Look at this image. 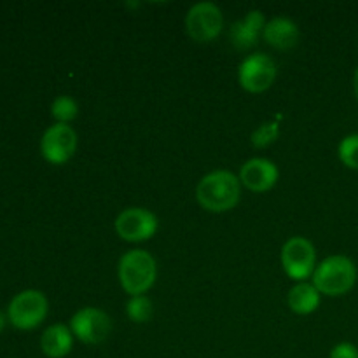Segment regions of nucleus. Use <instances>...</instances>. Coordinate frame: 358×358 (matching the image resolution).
I'll return each instance as SVG.
<instances>
[{
    "label": "nucleus",
    "instance_id": "nucleus-1",
    "mask_svg": "<svg viewBox=\"0 0 358 358\" xmlns=\"http://www.w3.org/2000/svg\"><path fill=\"white\" fill-rule=\"evenodd\" d=\"M240 177L227 170H215L206 173L196 187V199L205 210L212 213H224L240 203Z\"/></svg>",
    "mask_w": 358,
    "mask_h": 358
},
{
    "label": "nucleus",
    "instance_id": "nucleus-2",
    "mask_svg": "<svg viewBox=\"0 0 358 358\" xmlns=\"http://www.w3.org/2000/svg\"><path fill=\"white\" fill-rule=\"evenodd\" d=\"M117 276L126 294L131 297L143 296L156 283V259L147 250H140V248L126 252L119 261Z\"/></svg>",
    "mask_w": 358,
    "mask_h": 358
},
{
    "label": "nucleus",
    "instance_id": "nucleus-3",
    "mask_svg": "<svg viewBox=\"0 0 358 358\" xmlns=\"http://www.w3.org/2000/svg\"><path fill=\"white\" fill-rule=\"evenodd\" d=\"M313 285L324 296H346L357 283V266L346 255H331L324 259L313 273Z\"/></svg>",
    "mask_w": 358,
    "mask_h": 358
},
{
    "label": "nucleus",
    "instance_id": "nucleus-4",
    "mask_svg": "<svg viewBox=\"0 0 358 358\" xmlns=\"http://www.w3.org/2000/svg\"><path fill=\"white\" fill-rule=\"evenodd\" d=\"M49 304L41 290L28 289L16 294L7 308V318L21 331H31L38 327L48 317Z\"/></svg>",
    "mask_w": 358,
    "mask_h": 358
},
{
    "label": "nucleus",
    "instance_id": "nucleus-5",
    "mask_svg": "<svg viewBox=\"0 0 358 358\" xmlns=\"http://www.w3.org/2000/svg\"><path fill=\"white\" fill-rule=\"evenodd\" d=\"M282 266L290 280L306 282L317 269V252L313 243L303 236H294L282 248Z\"/></svg>",
    "mask_w": 358,
    "mask_h": 358
},
{
    "label": "nucleus",
    "instance_id": "nucleus-6",
    "mask_svg": "<svg viewBox=\"0 0 358 358\" xmlns=\"http://www.w3.org/2000/svg\"><path fill=\"white\" fill-rule=\"evenodd\" d=\"M276 76H278V66L275 59L264 52H254L247 56L238 66V80L241 87L254 94L268 91L276 80Z\"/></svg>",
    "mask_w": 358,
    "mask_h": 358
},
{
    "label": "nucleus",
    "instance_id": "nucleus-7",
    "mask_svg": "<svg viewBox=\"0 0 358 358\" xmlns=\"http://www.w3.org/2000/svg\"><path fill=\"white\" fill-rule=\"evenodd\" d=\"M224 27L222 10L213 2H198L187 10L185 30L198 44L215 41Z\"/></svg>",
    "mask_w": 358,
    "mask_h": 358
},
{
    "label": "nucleus",
    "instance_id": "nucleus-8",
    "mask_svg": "<svg viewBox=\"0 0 358 358\" xmlns=\"http://www.w3.org/2000/svg\"><path fill=\"white\" fill-rule=\"evenodd\" d=\"M115 233L119 238L129 243H142L150 240L157 233V217L150 210L142 206H131V208L122 210L114 222Z\"/></svg>",
    "mask_w": 358,
    "mask_h": 358
},
{
    "label": "nucleus",
    "instance_id": "nucleus-9",
    "mask_svg": "<svg viewBox=\"0 0 358 358\" xmlns=\"http://www.w3.org/2000/svg\"><path fill=\"white\" fill-rule=\"evenodd\" d=\"M70 331L73 338L84 345H100L110 336L112 318L98 308H83L70 318Z\"/></svg>",
    "mask_w": 358,
    "mask_h": 358
},
{
    "label": "nucleus",
    "instance_id": "nucleus-10",
    "mask_svg": "<svg viewBox=\"0 0 358 358\" xmlns=\"http://www.w3.org/2000/svg\"><path fill=\"white\" fill-rule=\"evenodd\" d=\"M77 150V133L69 124L49 126L41 140V154L48 163L65 164Z\"/></svg>",
    "mask_w": 358,
    "mask_h": 358
},
{
    "label": "nucleus",
    "instance_id": "nucleus-11",
    "mask_svg": "<svg viewBox=\"0 0 358 358\" xmlns=\"http://www.w3.org/2000/svg\"><path fill=\"white\" fill-rule=\"evenodd\" d=\"M280 178L278 166L264 157L248 159L240 170V182L252 192L271 191Z\"/></svg>",
    "mask_w": 358,
    "mask_h": 358
},
{
    "label": "nucleus",
    "instance_id": "nucleus-12",
    "mask_svg": "<svg viewBox=\"0 0 358 358\" xmlns=\"http://www.w3.org/2000/svg\"><path fill=\"white\" fill-rule=\"evenodd\" d=\"M266 17L264 14L259 9H252L245 14L243 20L233 23L229 30L231 44H233L234 49L238 51H247V49L254 48L255 44L261 38L262 31H264L266 27Z\"/></svg>",
    "mask_w": 358,
    "mask_h": 358
},
{
    "label": "nucleus",
    "instance_id": "nucleus-13",
    "mask_svg": "<svg viewBox=\"0 0 358 358\" xmlns=\"http://www.w3.org/2000/svg\"><path fill=\"white\" fill-rule=\"evenodd\" d=\"M299 27L294 23L289 17H273L266 23L262 37H264L266 44L271 48L280 49V51H289V49L296 48L299 42Z\"/></svg>",
    "mask_w": 358,
    "mask_h": 358
},
{
    "label": "nucleus",
    "instance_id": "nucleus-14",
    "mask_svg": "<svg viewBox=\"0 0 358 358\" xmlns=\"http://www.w3.org/2000/svg\"><path fill=\"white\" fill-rule=\"evenodd\" d=\"M72 331L63 324H55L48 327L41 338V350L48 358H65L72 352Z\"/></svg>",
    "mask_w": 358,
    "mask_h": 358
},
{
    "label": "nucleus",
    "instance_id": "nucleus-15",
    "mask_svg": "<svg viewBox=\"0 0 358 358\" xmlns=\"http://www.w3.org/2000/svg\"><path fill=\"white\" fill-rule=\"evenodd\" d=\"M320 296L313 283L299 282L290 289L287 303L289 308L297 315H311L320 306Z\"/></svg>",
    "mask_w": 358,
    "mask_h": 358
},
{
    "label": "nucleus",
    "instance_id": "nucleus-16",
    "mask_svg": "<svg viewBox=\"0 0 358 358\" xmlns=\"http://www.w3.org/2000/svg\"><path fill=\"white\" fill-rule=\"evenodd\" d=\"M77 114H79V105L72 96L62 94V96L55 98V101L51 103V115L59 124H69L77 117Z\"/></svg>",
    "mask_w": 358,
    "mask_h": 358
},
{
    "label": "nucleus",
    "instance_id": "nucleus-17",
    "mask_svg": "<svg viewBox=\"0 0 358 358\" xmlns=\"http://www.w3.org/2000/svg\"><path fill=\"white\" fill-rule=\"evenodd\" d=\"M126 313H128L129 320L135 324H145L152 317V303L145 296L129 297V301L126 303Z\"/></svg>",
    "mask_w": 358,
    "mask_h": 358
},
{
    "label": "nucleus",
    "instance_id": "nucleus-18",
    "mask_svg": "<svg viewBox=\"0 0 358 358\" xmlns=\"http://www.w3.org/2000/svg\"><path fill=\"white\" fill-rule=\"evenodd\" d=\"M280 136V124L276 121L262 122L250 136V142L255 149H264L275 143Z\"/></svg>",
    "mask_w": 358,
    "mask_h": 358
},
{
    "label": "nucleus",
    "instance_id": "nucleus-19",
    "mask_svg": "<svg viewBox=\"0 0 358 358\" xmlns=\"http://www.w3.org/2000/svg\"><path fill=\"white\" fill-rule=\"evenodd\" d=\"M338 156L346 168L358 171V133L345 136L339 142Z\"/></svg>",
    "mask_w": 358,
    "mask_h": 358
},
{
    "label": "nucleus",
    "instance_id": "nucleus-20",
    "mask_svg": "<svg viewBox=\"0 0 358 358\" xmlns=\"http://www.w3.org/2000/svg\"><path fill=\"white\" fill-rule=\"evenodd\" d=\"M329 358H358V348L353 343H339L331 350Z\"/></svg>",
    "mask_w": 358,
    "mask_h": 358
},
{
    "label": "nucleus",
    "instance_id": "nucleus-21",
    "mask_svg": "<svg viewBox=\"0 0 358 358\" xmlns=\"http://www.w3.org/2000/svg\"><path fill=\"white\" fill-rule=\"evenodd\" d=\"M353 93H355V98L358 101V66H357L355 73H353Z\"/></svg>",
    "mask_w": 358,
    "mask_h": 358
},
{
    "label": "nucleus",
    "instance_id": "nucleus-22",
    "mask_svg": "<svg viewBox=\"0 0 358 358\" xmlns=\"http://www.w3.org/2000/svg\"><path fill=\"white\" fill-rule=\"evenodd\" d=\"M3 327H6V315H3L2 311H0V332L3 331Z\"/></svg>",
    "mask_w": 358,
    "mask_h": 358
}]
</instances>
